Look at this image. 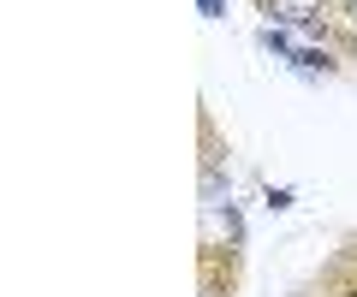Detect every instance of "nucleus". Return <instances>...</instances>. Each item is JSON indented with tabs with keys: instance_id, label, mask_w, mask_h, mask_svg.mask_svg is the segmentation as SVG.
I'll list each match as a JSON object with an SVG mask.
<instances>
[{
	"instance_id": "obj_1",
	"label": "nucleus",
	"mask_w": 357,
	"mask_h": 297,
	"mask_svg": "<svg viewBox=\"0 0 357 297\" xmlns=\"http://www.w3.org/2000/svg\"><path fill=\"white\" fill-rule=\"evenodd\" d=\"M268 13L274 18H286V24H316V13H321V0H268Z\"/></svg>"
},
{
	"instance_id": "obj_2",
	"label": "nucleus",
	"mask_w": 357,
	"mask_h": 297,
	"mask_svg": "<svg viewBox=\"0 0 357 297\" xmlns=\"http://www.w3.org/2000/svg\"><path fill=\"white\" fill-rule=\"evenodd\" d=\"M351 13H357V0H351Z\"/></svg>"
}]
</instances>
